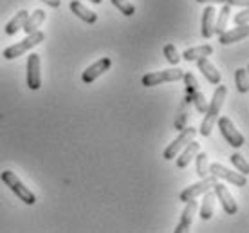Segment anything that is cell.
I'll list each match as a JSON object with an SVG mask.
<instances>
[{
    "label": "cell",
    "instance_id": "6da1fadb",
    "mask_svg": "<svg viewBox=\"0 0 249 233\" xmlns=\"http://www.w3.org/2000/svg\"><path fill=\"white\" fill-rule=\"evenodd\" d=\"M226 96H228V89H226L224 85H218V87L215 89V92H213L212 101L208 103V108H206V112H204V120L200 123V130H199L200 136L208 138V136L212 134L213 126H215V123H217V120H218L220 108L224 105Z\"/></svg>",
    "mask_w": 249,
    "mask_h": 233
},
{
    "label": "cell",
    "instance_id": "7a4b0ae2",
    "mask_svg": "<svg viewBox=\"0 0 249 233\" xmlns=\"http://www.w3.org/2000/svg\"><path fill=\"white\" fill-rule=\"evenodd\" d=\"M44 40H45V35L36 29V31L29 33L24 40L17 42L15 45H9V47L2 53V56L6 58V60H15V58H18V56H22V54H25V53H29L33 47H36L38 44H42Z\"/></svg>",
    "mask_w": 249,
    "mask_h": 233
},
{
    "label": "cell",
    "instance_id": "3957f363",
    "mask_svg": "<svg viewBox=\"0 0 249 233\" xmlns=\"http://www.w3.org/2000/svg\"><path fill=\"white\" fill-rule=\"evenodd\" d=\"M0 177H2V183L6 184L7 188L11 190L13 194L18 197L20 201H24L25 204H35V202H36V197H35V194H33L31 190L27 188L22 181H20L15 172L4 170Z\"/></svg>",
    "mask_w": 249,
    "mask_h": 233
},
{
    "label": "cell",
    "instance_id": "277c9868",
    "mask_svg": "<svg viewBox=\"0 0 249 233\" xmlns=\"http://www.w3.org/2000/svg\"><path fill=\"white\" fill-rule=\"evenodd\" d=\"M182 69L175 67V69H166V71H157V72H148L141 78V83L144 87H156V85H161V83H168V82H177V80H182Z\"/></svg>",
    "mask_w": 249,
    "mask_h": 233
},
{
    "label": "cell",
    "instance_id": "5b68a950",
    "mask_svg": "<svg viewBox=\"0 0 249 233\" xmlns=\"http://www.w3.org/2000/svg\"><path fill=\"white\" fill-rule=\"evenodd\" d=\"M195 134H197V130L193 128V126H184L181 130V134L177 136V139H174L172 143H170L166 148H164V152H162V158L166 159V161H170V159H175V156L179 154V152L184 148V146L192 141L193 138H195Z\"/></svg>",
    "mask_w": 249,
    "mask_h": 233
},
{
    "label": "cell",
    "instance_id": "8992f818",
    "mask_svg": "<svg viewBox=\"0 0 249 233\" xmlns=\"http://www.w3.org/2000/svg\"><path fill=\"white\" fill-rule=\"evenodd\" d=\"M208 174H212V176L218 177V179H224L228 183H231L233 186H238V188H242L248 184V177L240 174V172H233L230 168H226L222 166L220 163H213L208 166Z\"/></svg>",
    "mask_w": 249,
    "mask_h": 233
},
{
    "label": "cell",
    "instance_id": "52a82bcc",
    "mask_svg": "<svg viewBox=\"0 0 249 233\" xmlns=\"http://www.w3.org/2000/svg\"><path fill=\"white\" fill-rule=\"evenodd\" d=\"M217 123H218V128H220V134H222L224 139L228 141V145H231L233 148H240V146L246 143L244 136L238 132V128L233 125V121H231L230 118L222 116V118L217 120Z\"/></svg>",
    "mask_w": 249,
    "mask_h": 233
},
{
    "label": "cell",
    "instance_id": "ba28073f",
    "mask_svg": "<svg viewBox=\"0 0 249 233\" xmlns=\"http://www.w3.org/2000/svg\"><path fill=\"white\" fill-rule=\"evenodd\" d=\"M217 183V177L215 176H206L202 177L199 183L192 184V186H188V188H184L179 194V201L182 202H188L190 199H197L199 196H202L204 192H208V190L213 188V184Z\"/></svg>",
    "mask_w": 249,
    "mask_h": 233
},
{
    "label": "cell",
    "instance_id": "9c48e42d",
    "mask_svg": "<svg viewBox=\"0 0 249 233\" xmlns=\"http://www.w3.org/2000/svg\"><path fill=\"white\" fill-rule=\"evenodd\" d=\"M40 63H42V60H40V54H36V53H31L27 56V78H25V82H27V87L31 90H38L42 87Z\"/></svg>",
    "mask_w": 249,
    "mask_h": 233
},
{
    "label": "cell",
    "instance_id": "30bf717a",
    "mask_svg": "<svg viewBox=\"0 0 249 233\" xmlns=\"http://www.w3.org/2000/svg\"><path fill=\"white\" fill-rule=\"evenodd\" d=\"M213 194H215V197H218V201H220V204H222V208H224V212L228 215H235L238 212V206H237V201L233 199V196L230 194V190L226 188L224 184H220L217 181V183L213 184Z\"/></svg>",
    "mask_w": 249,
    "mask_h": 233
},
{
    "label": "cell",
    "instance_id": "8fae6325",
    "mask_svg": "<svg viewBox=\"0 0 249 233\" xmlns=\"http://www.w3.org/2000/svg\"><path fill=\"white\" fill-rule=\"evenodd\" d=\"M110 65H112V60L110 58H100L98 62H94L92 65H89L87 69L83 71V74H81V80H83V83H92L94 80H98L103 72H107V71L110 69Z\"/></svg>",
    "mask_w": 249,
    "mask_h": 233
},
{
    "label": "cell",
    "instance_id": "7c38bea8",
    "mask_svg": "<svg viewBox=\"0 0 249 233\" xmlns=\"http://www.w3.org/2000/svg\"><path fill=\"white\" fill-rule=\"evenodd\" d=\"M249 27L248 25H238V27H233V29H226L218 35V42L222 45H230L235 44V42H240L244 38L248 36Z\"/></svg>",
    "mask_w": 249,
    "mask_h": 233
},
{
    "label": "cell",
    "instance_id": "4fadbf2b",
    "mask_svg": "<svg viewBox=\"0 0 249 233\" xmlns=\"http://www.w3.org/2000/svg\"><path fill=\"white\" fill-rule=\"evenodd\" d=\"M197 201L195 199H190V201L186 202V208H184V212H182L181 215V221H179V224H177V228H175V233H182L186 232V230H190V226H192L193 222V217H195V214H197Z\"/></svg>",
    "mask_w": 249,
    "mask_h": 233
},
{
    "label": "cell",
    "instance_id": "5bb4252c",
    "mask_svg": "<svg viewBox=\"0 0 249 233\" xmlns=\"http://www.w3.org/2000/svg\"><path fill=\"white\" fill-rule=\"evenodd\" d=\"M197 67H199V71L204 74V78L210 83H213V85H218V83H220L222 76H220L217 67H215L208 58H199V60H197Z\"/></svg>",
    "mask_w": 249,
    "mask_h": 233
},
{
    "label": "cell",
    "instance_id": "9a60e30c",
    "mask_svg": "<svg viewBox=\"0 0 249 233\" xmlns=\"http://www.w3.org/2000/svg\"><path fill=\"white\" fill-rule=\"evenodd\" d=\"M199 148H200V145L197 143V141H190L184 148H182L175 158H177V168H186L188 164H190V161H192L193 158H195V154L199 152Z\"/></svg>",
    "mask_w": 249,
    "mask_h": 233
},
{
    "label": "cell",
    "instance_id": "2e32d148",
    "mask_svg": "<svg viewBox=\"0 0 249 233\" xmlns=\"http://www.w3.org/2000/svg\"><path fill=\"white\" fill-rule=\"evenodd\" d=\"M69 7H71V11L74 13L80 20H83L85 24H96V22H98V15L94 11H90L89 7H85L81 2H78V0H72V2L69 4Z\"/></svg>",
    "mask_w": 249,
    "mask_h": 233
},
{
    "label": "cell",
    "instance_id": "e0dca14e",
    "mask_svg": "<svg viewBox=\"0 0 249 233\" xmlns=\"http://www.w3.org/2000/svg\"><path fill=\"white\" fill-rule=\"evenodd\" d=\"M215 7L210 4V6L204 7V15H202V36L204 38H212L213 36V25H215Z\"/></svg>",
    "mask_w": 249,
    "mask_h": 233
},
{
    "label": "cell",
    "instance_id": "ac0fdd59",
    "mask_svg": "<svg viewBox=\"0 0 249 233\" xmlns=\"http://www.w3.org/2000/svg\"><path fill=\"white\" fill-rule=\"evenodd\" d=\"M213 53V47L212 45H199V47H190L182 53V58L186 60V62H197L199 58H208L210 54Z\"/></svg>",
    "mask_w": 249,
    "mask_h": 233
},
{
    "label": "cell",
    "instance_id": "d6986e66",
    "mask_svg": "<svg viewBox=\"0 0 249 233\" xmlns=\"http://www.w3.org/2000/svg\"><path fill=\"white\" fill-rule=\"evenodd\" d=\"M204 196V199H202V202H200V219L202 221H210L213 217V206H215V194L213 192H204L202 194Z\"/></svg>",
    "mask_w": 249,
    "mask_h": 233
},
{
    "label": "cell",
    "instance_id": "ffe728a7",
    "mask_svg": "<svg viewBox=\"0 0 249 233\" xmlns=\"http://www.w3.org/2000/svg\"><path fill=\"white\" fill-rule=\"evenodd\" d=\"M44 20H45V11L44 9H36L35 13H31V17H27V20H25V24L22 29L29 35V33L36 31L38 27L44 24Z\"/></svg>",
    "mask_w": 249,
    "mask_h": 233
},
{
    "label": "cell",
    "instance_id": "44dd1931",
    "mask_svg": "<svg viewBox=\"0 0 249 233\" xmlns=\"http://www.w3.org/2000/svg\"><path fill=\"white\" fill-rule=\"evenodd\" d=\"M27 17H29V13L24 11V9L17 13V17H13V18L9 20V22H7V25H6V35H9V36L17 35V31H20V29L24 27Z\"/></svg>",
    "mask_w": 249,
    "mask_h": 233
},
{
    "label": "cell",
    "instance_id": "7402d4cb",
    "mask_svg": "<svg viewBox=\"0 0 249 233\" xmlns=\"http://www.w3.org/2000/svg\"><path fill=\"white\" fill-rule=\"evenodd\" d=\"M230 15H231V6L226 4L220 13H218V18L215 20V25H213V35H220L222 31H226V25L230 22Z\"/></svg>",
    "mask_w": 249,
    "mask_h": 233
},
{
    "label": "cell",
    "instance_id": "603a6c76",
    "mask_svg": "<svg viewBox=\"0 0 249 233\" xmlns=\"http://www.w3.org/2000/svg\"><path fill=\"white\" fill-rule=\"evenodd\" d=\"M195 163H197V176L200 179L208 176V156H206V152H197L195 154Z\"/></svg>",
    "mask_w": 249,
    "mask_h": 233
},
{
    "label": "cell",
    "instance_id": "cb8c5ba5",
    "mask_svg": "<svg viewBox=\"0 0 249 233\" xmlns=\"http://www.w3.org/2000/svg\"><path fill=\"white\" fill-rule=\"evenodd\" d=\"M110 2H112L114 7H118L119 13H123L124 17H134L136 15V7L128 0H110Z\"/></svg>",
    "mask_w": 249,
    "mask_h": 233
},
{
    "label": "cell",
    "instance_id": "d4e9b609",
    "mask_svg": "<svg viewBox=\"0 0 249 233\" xmlns=\"http://www.w3.org/2000/svg\"><path fill=\"white\" fill-rule=\"evenodd\" d=\"M230 161L233 163V166L235 168H238V172L240 174H244V176H248L249 174V166H248V161H246V158H244L242 154H231V158H230Z\"/></svg>",
    "mask_w": 249,
    "mask_h": 233
},
{
    "label": "cell",
    "instance_id": "484cf974",
    "mask_svg": "<svg viewBox=\"0 0 249 233\" xmlns=\"http://www.w3.org/2000/svg\"><path fill=\"white\" fill-rule=\"evenodd\" d=\"M235 80H237L238 90H240L242 94H246V92H248V89H249V85H248V71L238 69L237 72H235Z\"/></svg>",
    "mask_w": 249,
    "mask_h": 233
},
{
    "label": "cell",
    "instance_id": "4316f807",
    "mask_svg": "<svg viewBox=\"0 0 249 233\" xmlns=\"http://www.w3.org/2000/svg\"><path fill=\"white\" fill-rule=\"evenodd\" d=\"M162 51H164V56H166V60H168L172 65H177V63L181 62V56H179V53H177V49H175L174 44H166Z\"/></svg>",
    "mask_w": 249,
    "mask_h": 233
},
{
    "label": "cell",
    "instance_id": "83f0119b",
    "mask_svg": "<svg viewBox=\"0 0 249 233\" xmlns=\"http://www.w3.org/2000/svg\"><path fill=\"white\" fill-rule=\"evenodd\" d=\"M182 80H184V83H186V92L188 94H192V92H195V90H199V82H197V78L192 74V72H184L182 74Z\"/></svg>",
    "mask_w": 249,
    "mask_h": 233
},
{
    "label": "cell",
    "instance_id": "f1b7e54d",
    "mask_svg": "<svg viewBox=\"0 0 249 233\" xmlns=\"http://www.w3.org/2000/svg\"><path fill=\"white\" fill-rule=\"evenodd\" d=\"M248 17H249V13L248 9H242V11L238 13V15H235V24L237 25H248Z\"/></svg>",
    "mask_w": 249,
    "mask_h": 233
},
{
    "label": "cell",
    "instance_id": "f546056e",
    "mask_svg": "<svg viewBox=\"0 0 249 233\" xmlns=\"http://www.w3.org/2000/svg\"><path fill=\"white\" fill-rule=\"evenodd\" d=\"M184 121H186V112H181V118H179V120L175 121V128H177V130H182V128H184Z\"/></svg>",
    "mask_w": 249,
    "mask_h": 233
},
{
    "label": "cell",
    "instance_id": "4dcf8cb0",
    "mask_svg": "<svg viewBox=\"0 0 249 233\" xmlns=\"http://www.w3.org/2000/svg\"><path fill=\"white\" fill-rule=\"evenodd\" d=\"M249 0H226V4H230L231 7L233 6H240V7H246L248 6Z\"/></svg>",
    "mask_w": 249,
    "mask_h": 233
},
{
    "label": "cell",
    "instance_id": "1f68e13d",
    "mask_svg": "<svg viewBox=\"0 0 249 233\" xmlns=\"http://www.w3.org/2000/svg\"><path fill=\"white\" fill-rule=\"evenodd\" d=\"M42 2H45L47 6H49V7H54V9L62 6V0H42Z\"/></svg>",
    "mask_w": 249,
    "mask_h": 233
},
{
    "label": "cell",
    "instance_id": "d6a6232c",
    "mask_svg": "<svg viewBox=\"0 0 249 233\" xmlns=\"http://www.w3.org/2000/svg\"><path fill=\"white\" fill-rule=\"evenodd\" d=\"M199 4H226V0H197Z\"/></svg>",
    "mask_w": 249,
    "mask_h": 233
},
{
    "label": "cell",
    "instance_id": "836d02e7",
    "mask_svg": "<svg viewBox=\"0 0 249 233\" xmlns=\"http://www.w3.org/2000/svg\"><path fill=\"white\" fill-rule=\"evenodd\" d=\"M90 2H92V4H101L103 0H90Z\"/></svg>",
    "mask_w": 249,
    "mask_h": 233
}]
</instances>
